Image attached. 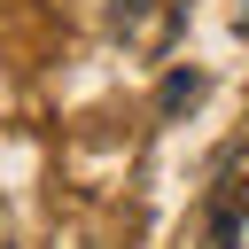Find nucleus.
I'll use <instances>...</instances> for the list:
<instances>
[{"mask_svg":"<svg viewBox=\"0 0 249 249\" xmlns=\"http://www.w3.org/2000/svg\"><path fill=\"white\" fill-rule=\"evenodd\" d=\"M241 226H249V140L226 156V171L210 187V249H233Z\"/></svg>","mask_w":249,"mask_h":249,"instance_id":"obj_1","label":"nucleus"},{"mask_svg":"<svg viewBox=\"0 0 249 249\" xmlns=\"http://www.w3.org/2000/svg\"><path fill=\"white\" fill-rule=\"evenodd\" d=\"M148 8H163V0H109V23H117V31L132 39V31L148 23Z\"/></svg>","mask_w":249,"mask_h":249,"instance_id":"obj_3","label":"nucleus"},{"mask_svg":"<svg viewBox=\"0 0 249 249\" xmlns=\"http://www.w3.org/2000/svg\"><path fill=\"white\" fill-rule=\"evenodd\" d=\"M195 93H202V70H171L163 78V109H187Z\"/></svg>","mask_w":249,"mask_h":249,"instance_id":"obj_2","label":"nucleus"}]
</instances>
